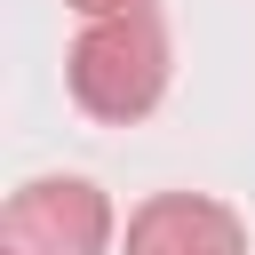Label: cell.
Returning <instances> with one entry per match:
<instances>
[{"label":"cell","mask_w":255,"mask_h":255,"mask_svg":"<svg viewBox=\"0 0 255 255\" xmlns=\"http://www.w3.org/2000/svg\"><path fill=\"white\" fill-rule=\"evenodd\" d=\"M64 88L104 128H135L143 112H159V96H167V24H159V8L80 16V40L64 56Z\"/></svg>","instance_id":"obj_1"},{"label":"cell","mask_w":255,"mask_h":255,"mask_svg":"<svg viewBox=\"0 0 255 255\" xmlns=\"http://www.w3.org/2000/svg\"><path fill=\"white\" fill-rule=\"evenodd\" d=\"M112 199L88 175H32L0 215V255H104Z\"/></svg>","instance_id":"obj_2"},{"label":"cell","mask_w":255,"mask_h":255,"mask_svg":"<svg viewBox=\"0 0 255 255\" xmlns=\"http://www.w3.org/2000/svg\"><path fill=\"white\" fill-rule=\"evenodd\" d=\"M128 255H247V231L223 199L159 191L128 215Z\"/></svg>","instance_id":"obj_3"},{"label":"cell","mask_w":255,"mask_h":255,"mask_svg":"<svg viewBox=\"0 0 255 255\" xmlns=\"http://www.w3.org/2000/svg\"><path fill=\"white\" fill-rule=\"evenodd\" d=\"M72 16H128V8H151V0H64Z\"/></svg>","instance_id":"obj_4"}]
</instances>
